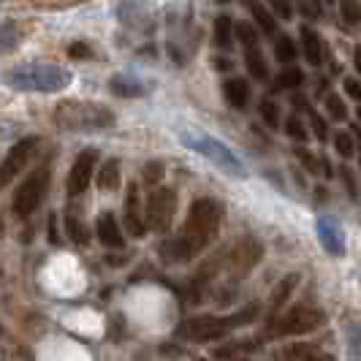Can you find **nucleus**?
Instances as JSON below:
<instances>
[{"label": "nucleus", "instance_id": "obj_11", "mask_svg": "<svg viewBox=\"0 0 361 361\" xmlns=\"http://www.w3.org/2000/svg\"><path fill=\"white\" fill-rule=\"evenodd\" d=\"M261 255H264L261 242H255L253 236H245L242 242H236L234 250L228 253V267L234 271H250L261 261Z\"/></svg>", "mask_w": 361, "mask_h": 361}, {"label": "nucleus", "instance_id": "obj_19", "mask_svg": "<svg viewBox=\"0 0 361 361\" xmlns=\"http://www.w3.org/2000/svg\"><path fill=\"white\" fill-rule=\"evenodd\" d=\"M212 41H215L217 49H231L234 47V22L228 14H220L215 19V25H212Z\"/></svg>", "mask_w": 361, "mask_h": 361}, {"label": "nucleus", "instance_id": "obj_3", "mask_svg": "<svg viewBox=\"0 0 361 361\" xmlns=\"http://www.w3.org/2000/svg\"><path fill=\"white\" fill-rule=\"evenodd\" d=\"M223 207L215 199H196L188 209V220L182 226V239L193 247V253H201L220 231Z\"/></svg>", "mask_w": 361, "mask_h": 361}, {"label": "nucleus", "instance_id": "obj_32", "mask_svg": "<svg viewBox=\"0 0 361 361\" xmlns=\"http://www.w3.org/2000/svg\"><path fill=\"white\" fill-rule=\"evenodd\" d=\"M326 111H329V117H331V120H337V123L348 117V109H345L343 98H340V95H334V92H331V95H326Z\"/></svg>", "mask_w": 361, "mask_h": 361}, {"label": "nucleus", "instance_id": "obj_16", "mask_svg": "<svg viewBox=\"0 0 361 361\" xmlns=\"http://www.w3.org/2000/svg\"><path fill=\"white\" fill-rule=\"evenodd\" d=\"M193 247L182 239V236H174V239H166L161 245V258L166 264H185V261H190L193 258Z\"/></svg>", "mask_w": 361, "mask_h": 361}, {"label": "nucleus", "instance_id": "obj_37", "mask_svg": "<svg viewBox=\"0 0 361 361\" xmlns=\"http://www.w3.org/2000/svg\"><path fill=\"white\" fill-rule=\"evenodd\" d=\"M269 6L274 8V14L280 19H286L288 22L293 17V8H290V0H269Z\"/></svg>", "mask_w": 361, "mask_h": 361}, {"label": "nucleus", "instance_id": "obj_1", "mask_svg": "<svg viewBox=\"0 0 361 361\" xmlns=\"http://www.w3.org/2000/svg\"><path fill=\"white\" fill-rule=\"evenodd\" d=\"M54 126L68 133H95L114 126V111L87 101H60L52 111Z\"/></svg>", "mask_w": 361, "mask_h": 361}, {"label": "nucleus", "instance_id": "obj_15", "mask_svg": "<svg viewBox=\"0 0 361 361\" xmlns=\"http://www.w3.org/2000/svg\"><path fill=\"white\" fill-rule=\"evenodd\" d=\"M223 95H226L228 106L247 109V101H250V85H247V79H239V76L226 79L223 82Z\"/></svg>", "mask_w": 361, "mask_h": 361}, {"label": "nucleus", "instance_id": "obj_42", "mask_svg": "<svg viewBox=\"0 0 361 361\" xmlns=\"http://www.w3.org/2000/svg\"><path fill=\"white\" fill-rule=\"evenodd\" d=\"M242 348H255V345L253 343H245ZM234 350H239V348H223V350H220V356H234Z\"/></svg>", "mask_w": 361, "mask_h": 361}, {"label": "nucleus", "instance_id": "obj_31", "mask_svg": "<svg viewBox=\"0 0 361 361\" xmlns=\"http://www.w3.org/2000/svg\"><path fill=\"white\" fill-rule=\"evenodd\" d=\"M17 41H19V33L14 25H3L0 27V54L11 52L17 47Z\"/></svg>", "mask_w": 361, "mask_h": 361}, {"label": "nucleus", "instance_id": "obj_45", "mask_svg": "<svg viewBox=\"0 0 361 361\" xmlns=\"http://www.w3.org/2000/svg\"><path fill=\"white\" fill-rule=\"evenodd\" d=\"M359 120H361V109H359Z\"/></svg>", "mask_w": 361, "mask_h": 361}, {"label": "nucleus", "instance_id": "obj_14", "mask_svg": "<svg viewBox=\"0 0 361 361\" xmlns=\"http://www.w3.org/2000/svg\"><path fill=\"white\" fill-rule=\"evenodd\" d=\"M95 234L101 239V245H104V247H111V250H120V247L126 245V236L120 231V223H117V217L111 215V212H104V215L98 217Z\"/></svg>", "mask_w": 361, "mask_h": 361}, {"label": "nucleus", "instance_id": "obj_5", "mask_svg": "<svg viewBox=\"0 0 361 361\" xmlns=\"http://www.w3.org/2000/svg\"><path fill=\"white\" fill-rule=\"evenodd\" d=\"M180 142L188 147V149L204 155L207 161H212L217 169H223L226 174H231V177H245V163L236 158L234 149H228V147L223 145L220 139H215V136H207V133H201V130H182Z\"/></svg>", "mask_w": 361, "mask_h": 361}, {"label": "nucleus", "instance_id": "obj_21", "mask_svg": "<svg viewBox=\"0 0 361 361\" xmlns=\"http://www.w3.org/2000/svg\"><path fill=\"white\" fill-rule=\"evenodd\" d=\"M242 3H245V6L250 8V14H253L255 25H258V27H261L264 33H269V36H271V33L277 30V19L271 17L269 11H267V8H264V6L258 3V0H242Z\"/></svg>", "mask_w": 361, "mask_h": 361}, {"label": "nucleus", "instance_id": "obj_23", "mask_svg": "<svg viewBox=\"0 0 361 361\" xmlns=\"http://www.w3.org/2000/svg\"><path fill=\"white\" fill-rule=\"evenodd\" d=\"M296 283H299V274H288V277H283V280H280V286L271 290V299H269L271 310H280L286 302H288L290 290L296 288Z\"/></svg>", "mask_w": 361, "mask_h": 361}, {"label": "nucleus", "instance_id": "obj_39", "mask_svg": "<svg viewBox=\"0 0 361 361\" xmlns=\"http://www.w3.org/2000/svg\"><path fill=\"white\" fill-rule=\"evenodd\" d=\"M343 85H345V92H348V95H350L353 101H359V104H361V82H359V79L348 76V79H345Z\"/></svg>", "mask_w": 361, "mask_h": 361}, {"label": "nucleus", "instance_id": "obj_44", "mask_svg": "<svg viewBox=\"0 0 361 361\" xmlns=\"http://www.w3.org/2000/svg\"><path fill=\"white\" fill-rule=\"evenodd\" d=\"M353 63H356V71L361 73V49H356V54H353Z\"/></svg>", "mask_w": 361, "mask_h": 361}, {"label": "nucleus", "instance_id": "obj_33", "mask_svg": "<svg viewBox=\"0 0 361 361\" xmlns=\"http://www.w3.org/2000/svg\"><path fill=\"white\" fill-rule=\"evenodd\" d=\"M340 14H343V19L348 22V25H356V22H361L359 0H340Z\"/></svg>", "mask_w": 361, "mask_h": 361}, {"label": "nucleus", "instance_id": "obj_28", "mask_svg": "<svg viewBox=\"0 0 361 361\" xmlns=\"http://www.w3.org/2000/svg\"><path fill=\"white\" fill-rule=\"evenodd\" d=\"M234 36L239 38V44H242L245 49H253V47H258V30H255L253 25H247V22H239V25H236Z\"/></svg>", "mask_w": 361, "mask_h": 361}, {"label": "nucleus", "instance_id": "obj_22", "mask_svg": "<svg viewBox=\"0 0 361 361\" xmlns=\"http://www.w3.org/2000/svg\"><path fill=\"white\" fill-rule=\"evenodd\" d=\"M245 63H247V71H250L253 79H261V82H264V79L269 76V66H267V60H264V54H261L258 47L245 49Z\"/></svg>", "mask_w": 361, "mask_h": 361}, {"label": "nucleus", "instance_id": "obj_26", "mask_svg": "<svg viewBox=\"0 0 361 361\" xmlns=\"http://www.w3.org/2000/svg\"><path fill=\"white\" fill-rule=\"evenodd\" d=\"M66 231H68V236H71L76 245H87V239H90V236H87V226L73 215V212L66 215Z\"/></svg>", "mask_w": 361, "mask_h": 361}, {"label": "nucleus", "instance_id": "obj_29", "mask_svg": "<svg viewBox=\"0 0 361 361\" xmlns=\"http://www.w3.org/2000/svg\"><path fill=\"white\" fill-rule=\"evenodd\" d=\"M258 111H261V117L267 120V126L271 128V130H277L280 128V106L274 104V101H261V106H258Z\"/></svg>", "mask_w": 361, "mask_h": 361}, {"label": "nucleus", "instance_id": "obj_6", "mask_svg": "<svg viewBox=\"0 0 361 361\" xmlns=\"http://www.w3.org/2000/svg\"><path fill=\"white\" fill-rule=\"evenodd\" d=\"M47 188H49V169L47 166H38L30 177H25L22 185L14 193L11 201V209L17 217H30L38 209V204L47 196Z\"/></svg>", "mask_w": 361, "mask_h": 361}, {"label": "nucleus", "instance_id": "obj_17", "mask_svg": "<svg viewBox=\"0 0 361 361\" xmlns=\"http://www.w3.org/2000/svg\"><path fill=\"white\" fill-rule=\"evenodd\" d=\"M109 90L114 92L117 98H142V95H147V87L139 82V79H133V76H123V73L111 76Z\"/></svg>", "mask_w": 361, "mask_h": 361}, {"label": "nucleus", "instance_id": "obj_7", "mask_svg": "<svg viewBox=\"0 0 361 361\" xmlns=\"http://www.w3.org/2000/svg\"><path fill=\"white\" fill-rule=\"evenodd\" d=\"M326 324L324 310L318 307H293L290 312H286L283 318H277L271 324L269 334L271 337H293V334H310L318 326Z\"/></svg>", "mask_w": 361, "mask_h": 361}, {"label": "nucleus", "instance_id": "obj_30", "mask_svg": "<svg viewBox=\"0 0 361 361\" xmlns=\"http://www.w3.org/2000/svg\"><path fill=\"white\" fill-rule=\"evenodd\" d=\"M334 149H337V155H343V158H353V152H356V142H353V136L350 133H334Z\"/></svg>", "mask_w": 361, "mask_h": 361}, {"label": "nucleus", "instance_id": "obj_9", "mask_svg": "<svg viewBox=\"0 0 361 361\" xmlns=\"http://www.w3.org/2000/svg\"><path fill=\"white\" fill-rule=\"evenodd\" d=\"M95 163H98V149L95 147H87L76 155L71 174H68V196H82L87 190L92 174H95Z\"/></svg>", "mask_w": 361, "mask_h": 361}, {"label": "nucleus", "instance_id": "obj_18", "mask_svg": "<svg viewBox=\"0 0 361 361\" xmlns=\"http://www.w3.org/2000/svg\"><path fill=\"white\" fill-rule=\"evenodd\" d=\"M302 52H305L310 66H321L324 63V41L307 25L302 27Z\"/></svg>", "mask_w": 361, "mask_h": 361}, {"label": "nucleus", "instance_id": "obj_24", "mask_svg": "<svg viewBox=\"0 0 361 361\" xmlns=\"http://www.w3.org/2000/svg\"><path fill=\"white\" fill-rule=\"evenodd\" d=\"M302 85H305V73L299 71V68H293V66H288L286 71H280L277 79H274V90H296Z\"/></svg>", "mask_w": 361, "mask_h": 361}, {"label": "nucleus", "instance_id": "obj_4", "mask_svg": "<svg viewBox=\"0 0 361 361\" xmlns=\"http://www.w3.org/2000/svg\"><path fill=\"white\" fill-rule=\"evenodd\" d=\"M258 310L255 307H245L234 312V315H199V318H190L182 326V334L193 343H212V340H220L226 337L228 331H234L239 326H247L255 321Z\"/></svg>", "mask_w": 361, "mask_h": 361}, {"label": "nucleus", "instance_id": "obj_34", "mask_svg": "<svg viewBox=\"0 0 361 361\" xmlns=\"http://www.w3.org/2000/svg\"><path fill=\"white\" fill-rule=\"evenodd\" d=\"M286 133H288L290 139H296V142H305L307 139V128H305V123L293 114V117H288V123H286Z\"/></svg>", "mask_w": 361, "mask_h": 361}, {"label": "nucleus", "instance_id": "obj_43", "mask_svg": "<svg viewBox=\"0 0 361 361\" xmlns=\"http://www.w3.org/2000/svg\"><path fill=\"white\" fill-rule=\"evenodd\" d=\"M215 68H220V71H226V68H231V63H228L226 57H217V60H215Z\"/></svg>", "mask_w": 361, "mask_h": 361}, {"label": "nucleus", "instance_id": "obj_41", "mask_svg": "<svg viewBox=\"0 0 361 361\" xmlns=\"http://www.w3.org/2000/svg\"><path fill=\"white\" fill-rule=\"evenodd\" d=\"M305 361H334V356H329V353H310Z\"/></svg>", "mask_w": 361, "mask_h": 361}, {"label": "nucleus", "instance_id": "obj_20", "mask_svg": "<svg viewBox=\"0 0 361 361\" xmlns=\"http://www.w3.org/2000/svg\"><path fill=\"white\" fill-rule=\"evenodd\" d=\"M98 188L101 190H117L120 188V161L106 158L98 169Z\"/></svg>", "mask_w": 361, "mask_h": 361}, {"label": "nucleus", "instance_id": "obj_10", "mask_svg": "<svg viewBox=\"0 0 361 361\" xmlns=\"http://www.w3.org/2000/svg\"><path fill=\"white\" fill-rule=\"evenodd\" d=\"M36 145H38L36 136H27V139H19L17 145L8 149L6 161L0 163V188H3V185H8V182L14 180L19 171L27 166V161H30V155H33Z\"/></svg>", "mask_w": 361, "mask_h": 361}, {"label": "nucleus", "instance_id": "obj_40", "mask_svg": "<svg viewBox=\"0 0 361 361\" xmlns=\"http://www.w3.org/2000/svg\"><path fill=\"white\" fill-rule=\"evenodd\" d=\"M343 182H345V188H348V196L353 201L359 199V190H356V182L350 177V169H343Z\"/></svg>", "mask_w": 361, "mask_h": 361}, {"label": "nucleus", "instance_id": "obj_12", "mask_svg": "<svg viewBox=\"0 0 361 361\" xmlns=\"http://www.w3.org/2000/svg\"><path fill=\"white\" fill-rule=\"evenodd\" d=\"M315 231H318V239H321V247H324L329 255H345V234L340 228V223L334 217H318L315 223Z\"/></svg>", "mask_w": 361, "mask_h": 361}, {"label": "nucleus", "instance_id": "obj_36", "mask_svg": "<svg viewBox=\"0 0 361 361\" xmlns=\"http://www.w3.org/2000/svg\"><path fill=\"white\" fill-rule=\"evenodd\" d=\"M310 123H312V133H315L321 142H326V139H329V128H326V123L321 120V114L310 111Z\"/></svg>", "mask_w": 361, "mask_h": 361}, {"label": "nucleus", "instance_id": "obj_8", "mask_svg": "<svg viewBox=\"0 0 361 361\" xmlns=\"http://www.w3.org/2000/svg\"><path fill=\"white\" fill-rule=\"evenodd\" d=\"M177 212V193L169 188H155L145 204V226L149 231H166Z\"/></svg>", "mask_w": 361, "mask_h": 361}, {"label": "nucleus", "instance_id": "obj_25", "mask_svg": "<svg viewBox=\"0 0 361 361\" xmlns=\"http://www.w3.org/2000/svg\"><path fill=\"white\" fill-rule=\"evenodd\" d=\"M274 57H277V63H283V66H288L296 60V44H293V38L290 36H280L274 41Z\"/></svg>", "mask_w": 361, "mask_h": 361}, {"label": "nucleus", "instance_id": "obj_2", "mask_svg": "<svg viewBox=\"0 0 361 361\" xmlns=\"http://www.w3.org/2000/svg\"><path fill=\"white\" fill-rule=\"evenodd\" d=\"M6 85L19 92H60L71 85V71L52 63H27L6 71Z\"/></svg>", "mask_w": 361, "mask_h": 361}, {"label": "nucleus", "instance_id": "obj_35", "mask_svg": "<svg viewBox=\"0 0 361 361\" xmlns=\"http://www.w3.org/2000/svg\"><path fill=\"white\" fill-rule=\"evenodd\" d=\"M90 54H92L90 47H87L85 41H73L71 47H68V57H71V60H87Z\"/></svg>", "mask_w": 361, "mask_h": 361}, {"label": "nucleus", "instance_id": "obj_38", "mask_svg": "<svg viewBox=\"0 0 361 361\" xmlns=\"http://www.w3.org/2000/svg\"><path fill=\"white\" fill-rule=\"evenodd\" d=\"M163 177V163L161 161H152L145 166V180L147 182H158Z\"/></svg>", "mask_w": 361, "mask_h": 361}, {"label": "nucleus", "instance_id": "obj_27", "mask_svg": "<svg viewBox=\"0 0 361 361\" xmlns=\"http://www.w3.org/2000/svg\"><path fill=\"white\" fill-rule=\"evenodd\" d=\"M345 337H348V353L350 361H361V329L356 324L345 326Z\"/></svg>", "mask_w": 361, "mask_h": 361}, {"label": "nucleus", "instance_id": "obj_13", "mask_svg": "<svg viewBox=\"0 0 361 361\" xmlns=\"http://www.w3.org/2000/svg\"><path fill=\"white\" fill-rule=\"evenodd\" d=\"M126 228H128V236H133V239H142V236H145V231H147L145 215H142V209H139V185H136V182H130V185H128Z\"/></svg>", "mask_w": 361, "mask_h": 361}]
</instances>
